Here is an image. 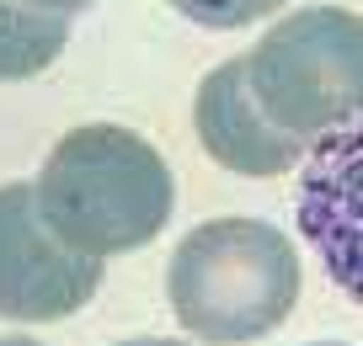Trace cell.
<instances>
[{"label": "cell", "mask_w": 363, "mask_h": 346, "mask_svg": "<svg viewBox=\"0 0 363 346\" xmlns=\"http://www.w3.org/2000/svg\"><path fill=\"white\" fill-rule=\"evenodd\" d=\"M69 43V16L38 11L27 0H0V80H27Z\"/></svg>", "instance_id": "7"}, {"label": "cell", "mask_w": 363, "mask_h": 346, "mask_svg": "<svg viewBox=\"0 0 363 346\" xmlns=\"http://www.w3.org/2000/svg\"><path fill=\"white\" fill-rule=\"evenodd\" d=\"M102 288V261L69 250L38 208V187H0V314L48 325L91 304Z\"/></svg>", "instance_id": "4"}, {"label": "cell", "mask_w": 363, "mask_h": 346, "mask_svg": "<svg viewBox=\"0 0 363 346\" xmlns=\"http://www.w3.org/2000/svg\"><path fill=\"white\" fill-rule=\"evenodd\" d=\"M193 123L203 149L235 176H284L299 160H310V144L272 123L257 107L246 80V59H225L219 69H208L193 101Z\"/></svg>", "instance_id": "6"}, {"label": "cell", "mask_w": 363, "mask_h": 346, "mask_svg": "<svg viewBox=\"0 0 363 346\" xmlns=\"http://www.w3.org/2000/svg\"><path fill=\"white\" fill-rule=\"evenodd\" d=\"M315 346H342V341H315Z\"/></svg>", "instance_id": "12"}, {"label": "cell", "mask_w": 363, "mask_h": 346, "mask_svg": "<svg viewBox=\"0 0 363 346\" xmlns=\"http://www.w3.org/2000/svg\"><path fill=\"white\" fill-rule=\"evenodd\" d=\"M0 346H38V341H27V335H0Z\"/></svg>", "instance_id": "11"}, {"label": "cell", "mask_w": 363, "mask_h": 346, "mask_svg": "<svg viewBox=\"0 0 363 346\" xmlns=\"http://www.w3.org/2000/svg\"><path fill=\"white\" fill-rule=\"evenodd\" d=\"M166 299L193 341L246 346L294 314L299 256L262 219H208L171 256Z\"/></svg>", "instance_id": "2"}, {"label": "cell", "mask_w": 363, "mask_h": 346, "mask_svg": "<svg viewBox=\"0 0 363 346\" xmlns=\"http://www.w3.org/2000/svg\"><path fill=\"white\" fill-rule=\"evenodd\" d=\"M257 107L310 149L337 128L363 123V16L342 6H305L267 27L246 54Z\"/></svg>", "instance_id": "3"}, {"label": "cell", "mask_w": 363, "mask_h": 346, "mask_svg": "<svg viewBox=\"0 0 363 346\" xmlns=\"http://www.w3.org/2000/svg\"><path fill=\"white\" fill-rule=\"evenodd\" d=\"M38 208L80 256H123L166 229L177 187L155 144L118 123L69 128L38 171Z\"/></svg>", "instance_id": "1"}, {"label": "cell", "mask_w": 363, "mask_h": 346, "mask_svg": "<svg viewBox=\"0 0 363 346\" xmlns=\"http://www.w3.org/2000/svg\"><path fill=\"white\" fill-rule=\"evenodd\" d=\"M294 219L326 277L363 304V123L337 128L310 149Z\"/></svg>", "instance_id": "5"}, {"label": "cell", "mask_w": 363, "mask_h": 346, "mask_svg": "<svg viewBox=\"0 0 363 346\" xmlns=\"http://www.w3.org/2000/svg\"><path fill=\"white\" fill-rule=\"evenodd\" d=\"M118 346H193V341H171V335H134V341H118Z\"/></svg>", "instance_id": "10"}, {"label": "cell", "mask_w": 363, "mask_h": 346, "mask_svg": "<svg viewBox=\"0 0 363 346\" xmlns=\"http://www.w3.org/2000/svg\"><path fill=\"white\" fill-rule=\"evenodd\" d=\"M171 6L198 27L230 33V27H246V22H257V16H272L284 0H171Z\"/></svg>", "instance_id": "8"}, {"label": "cell", "mask_w": 363, "mask_h": 346, "mask_svg": "<svg viewBox=\"0 0 363 346\" xmlns=\"http://www.w3.org/2000/svg\"><path fill=\"white\" fill-rule=\"evenodd\" d=\"M27 6H38V11H54V16H75V11H86V6H96V0H27Z\"/></svg>", "instance_id": "9"}]
</instances>
